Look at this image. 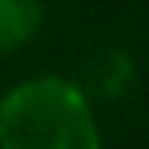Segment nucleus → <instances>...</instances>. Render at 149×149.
<instances>
[{
	"instance_id": "7ed1b4c3",
	"label": "nucleus",
	"mask_w": 149,
	"mask_h": 149,
	"mask_svg": "<svg viewBox=\"0 0 149 149\" xmlns=\"http://www.w3.org/2000/svg\"><path fill=\"white\" fill-rule=\"evenodd\" d=\"M42 0H0V52H14L38 35Z\"/></svg>"
},
{
	"instance_id": "f257e3e1",
	"label": "nucleus",
	"mask_w": 149,
	"mask_h": 149,
	"mask_svg": "<svg viewBox=\"0 0 149 149\" xmlns=\"http://www.w3.org/2000/svg\"><path fill=\"white\" fill-rule=\"evenodd\" d=\"M0 149H101L87 94L63 76H31L0 97Z\"/></svg>"
},
{
	"instance_id": "f03ea898",
	"label": "nucleus",
	"mask_w": 149,
	"mask_h": 149,
	"mask_svg": "<svg viewBox=\"0 0 149 149\" xmlns=\"http://www.w3.org/2000/svg\"><path fill=\"white\" fill-rule=\"evenodd\" d=\"M135 80V63H132V52L121 49V45H104L97 49L87 66H83V83L94 97L101 101H121L128 94Z\"/></svg>"
}]
</instances>
